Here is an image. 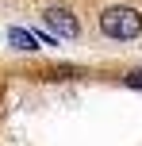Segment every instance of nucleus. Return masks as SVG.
Listing matches in <instances>:
<instances>
[{
    "instance_id": "2",
    "label": "nucleus",
    "mask_w": 142,
    "mask_h": 146,
    "mask_svg": "<svg viewBox=\"0 0 142 146\" xmlns=\"http://www.w3.org/2000/svg\"><path fill=\"white\" fill-rule=\"evenodd\" d=\"M42 23L50 27L54 38H77V35H81V19H77L69 8H61V4L46 8V12H42Z\"/></svg>"
},
{
    "instance_id": "3",
    "label": "nucleus",
    "mask_w": 142,
    "mask_h": 146,
    "mask_svg": "<svg viewBox=\"0 0 142 146\" xmlns=\"http://www.w3.org/2000/svg\"><path fill=\"white\" fill-rule=\"evenodd\" d=\"M8 42H12L15 50H38V38L31 35V31H23V27H8Z\"/></svg>"
},
{
    "instance_id": "1",
    "label": "nucleus",
    "mask_w": 142,
    "mask_h": 146,
    "mask_svg": "<svg viewBox=\"0 0 142 146\" xmlns=\"http://www.w3.org/2000/svg\"><path fill=\"white\" fill-rule=\"evenodd\" d=\"M100 31L108 38H115V42H131V38L142 35V15L131 4H112L100 12Z\"/></svg>"
},
{
    "instance_id": "4",
    "label": "nucleus",
    "mask_w": 142,
    "mask_h": 146,
    "mask_svg": "<svg viewBox=\"0 0 142 146\" xmlns=\"http://www.w3.org/2000/svg\"><path fill=\"white\" fill-rule=\"evenodd\" d=\"M123 85H127V88H138V92H142V66H138V69H131V73H123Z\"/></svg>"
}]
</instances>
